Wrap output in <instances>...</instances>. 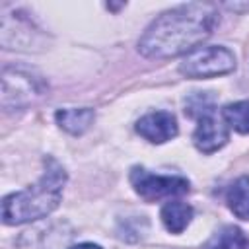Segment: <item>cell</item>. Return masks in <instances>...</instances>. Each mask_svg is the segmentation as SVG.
Returning <instances> with one entry per match:
<instances>
[{
  "label": "cell",
  "mask_w": 249,
  "mask_h": 249,
  "mask_svg": "<svg viewBox=\"0 0 249 249\" xmlns=\"http://www.w3.org/2000/svg\"><path fill=\"white\" fill-rule=\"evenodd\" d=\"M230 138V132H228V126L218 121L214 117V113L210 115H204L198 119V126L193 134V142L195 146L204 152V154H212L216 150H220Z\"/></svg>",
  "instance_id": "cell-7"
},
{
  "label": "cell",
  "mask_w": 249,
  "mask_h": 249,
  "mask_svg": "<svg viewBox=\"0 0 249 249\" xmlns=\"http://www.w3.org/2000/svg\"><path fill=\"white\" fill-rule=\"evenodd\" d=\"M226 6L231 8V10H249V4H247V2H245V4H235V2H233V4H226Z\"/></svg>",
  "instance_id": "cell-15"
},
{
  "label": "cell",
  "mask_w": 249,
  "mask_h": 249,
  "mask_svg": "<svg viewBox=\"0 0 249 249\" xmlns=\"http://www.w3.org/2000/svg\"><path fill=\"white\" fill-rule=\"evenodd\" d=\"M54 117H56L58 126L64 128L70 134L86 132L91 126L93 119H95L93 111L88 109V107H82V109H58Z\"/></svg>",
  "instance_id": "cell-8"
},
{
  "label": "cell",
  "mask_w": 249,
  "mask_h": 249,
  "mask_svg": "<svg viewBox=\"0 0 249 249\" xmlns=\"http://www.w3.org/2000/svg\"><path fill=\"white\" fill-rule=\"evenodd\" d=\"M64 181H66L64 169L54 160H49L45 175L35 185L4 196L2 222L8 226H16L51 214L60 202Z\"/></svg>",
  "instance_id": "cell-2"
},
{
  "label": "cell",
  "mask_w": 249,
  "mask_h": 249,
  "mask_svg": "<svg viewBox=\"0 0 249 249\" xmlns=\"http://www.w3.org/2000/svg\"><path fill=\"white\" fill-rule=\"evenodd\" d=\"M130 183L144 200H158L163 196H179L189 193V181L177 175H156L144 167H132Z\"/></svg>",
  "instance_id": "cell-4"
},
{
  "label": "cell",
  "mask_w": 249,
  "mask_h": 249,
  "mask_svg": "<svg viewBox=\"0 0 249 249\" xmlns=\"http://www.w3.org/2000/svg\"><path fill=\"white\" fill-rule=\"evenodd\" d=\"M70 249H101V247L95 245V243H80V245H74Z\"/></svg>",
  "instance_id": "cell-14"
},
{
  "label": "cell",
  "mask_w": 249,
  "mask_h": 249,
  "mask_svg": "<svg viewBox=\"0 0 249 249\" xmlns=\"http://www.w3.org/2000/svg\"><path fill=\"white\" fill-rule=\"evenodd\" d=\"M191 117H204V115H210L214 111V105H212V97L208 93H196L193 95L189 101H187V109H185Z\"/></svg>",
  "instance_id": "cell-13"
},
{
  "label": "cell",
  "mask_w": 249,
  "mask_h": 249,
  "mask_svg": "<svg viewBox=\"0 0 249 249\" xmlns=\"http://www.w3.org/2000/svg\"><path fill=\"white\" fill-rule=\"evenodd\" d=\"M136 132L146 138L148 142L154 144H161L171 140L177 134V121L171 113L167 111H156V113H148L144 115L138 123H136Z\"/></svg>",
  "instance_id": "cell-6"
},
{
  "label": "cell",
  "mask_w": 249,
  "mask_h": 249,
  "mask_svg": "<svg viewBox=\"0 0 249 249\" xmlns=\"http://www.w3.org/2000/svg\"><path fill=\"white\" fill-rule=\"evenodd\" d=\"M39 89L35 86V80H31V76L21 74V72H14V76L10 74V70H4L2 74V103L4 107H21L25 103H29L33 99V95H37Z\"/></svg>",
  "instance_id": "cell-5"
},
{
  "label": "cell",
  "mask_w": 249,
  "mask_h": 249,
  "mask_svg": "<svg viewBox=\"0 0 249 249\" xmlns=\"http://www.w3.org/2000/svg\"><path fill=\"white\" fill-rule=\"evenodd\" d=\"M228 206L230 210L241 218L249 220V177H239L228 191Z\"/></svg>",
  "instance_id": "cell-11"
},
{
  "label": "cell",
  "mask_w": 249,
  "mask_h": 249,
  "mask_svg": "<svg viewBox=\"0 0 249 249\" xmlns=\"http://www.w3.org/2000/svg\"><path fill=\"white\" fill-rule=\"evenodd\" d=\"M235 68V56L226 47H200L191 51L179 64L181 74L187 78H214L228 74Z\"/></svg>",
  "instance_id": "cell-3"
},
{
  "label": "cell",
  "mask_w": 249,
  "mask_h": 249,
  "mask_svg": "<svg viewBox=\"0 0 249 249\" xmlns=\"http://www.w3.org/2000/svg\"><path fill=\"white\" fill-rule=\"evenodd\" d=\"M204 249H249V239L237 226H226L212 235Z\"/></svg>",
  "instance_id": "cell-10"
},
{
  "label": "cell",
  "mask_w": 249,
  "mask_h": 249,
  "mask_svg": "<svg viewBox=\"0 0 249 249\" xmlns=\"http://www.w3.org/2000/svg\"><path fill=\"white\" fill-rule=\"evenodd\" d=\"M222 115H224V121L233 130H237L241 134H249V99L226 105Z\"/></svg>",
  "instance_id": "cell-12"
},
{
  "label": "cell",
  "mask_w": 249,
  "mask_h": 249,
  "mask_svg": "<svg viewBox=\"0 0 249 249\" xmlns=\"http://www.w3.org/2000/svg\"><path fill=\"white\" fill-rule=\"evenodd\" d=\"M218 23L214 4L191 2L163 12L144 31L138 51L148 58H171L195 51Z\"/></svg>",
  "instance_id": "cell-1"
},
{
  "label": "cell",
  "mask_w": 249,
  "mask_h": 249,
  "mask_svg": "<svg viewBox=\"0 0 249 249\" xmlns=\"http://www.w3.org/2000/svg\"><path fill=\"white\" fill-rule=\"evenodd\" d=\"M193 218V208L187 202H167L161 208V222L171 233H181Z\"/></svg>",
  "instance_id": "cell-9"
}]
</instances>
